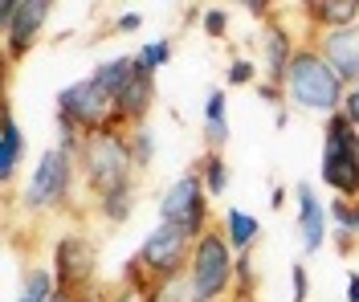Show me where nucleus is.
<instances>
[{
    "instance_id": "nucleus-32",
    "label": "nucleus",
    "mask_w": 359,
    "mask_h": 302,
    "mask_svg": "<svg viewBox=\"0 0 359 302\" xmlns=\"http://www.w3.org/2000/svg\"><path fill=\"white\" fill-rule=\"evenodd\" d=\"M335 245H339V254L347 257V254H355L359 249V237L355 233H347V229H335Z\"/></svg>"
},
{
    "instance_id": "nucleus-21",
    "label": "nucleus",
    "mask_w": 359,
    "mask_h": 302,
    "mask_svg": "<svg viewBox=\"0 0 359 302\" xmlns=\"http://www.w3.org/2000/svg\"><path fill=\"white\" fill-rule=\"evenodd\" d=\"M196 172H201L204 188H208V196H224V188H229V163H224L221 151H204L201 160L192 163Z\"/></svg>"
},
{
    "instance_id": "nucleus-8",
    "label": "nucleus",
    "mask_w": 359,
    "mask_h": 302,
    "mask_svg": "<svg viewBox=\"0 0 359 302\" xmlns=\"http://www.w3.org/2000/svg\"><path fill=\"white\" fill-rule=\"evenodd\" d=\"M57 118H66L78 131L90 135V131L114 123V102L102 94V86L94 78H82V82H74V86H66L57 94Z\"/></svg>"
},
{
    "instance_id": "nucleus-20",
    "label": "nucleus",
    "mask_w": 359,
    "mask_h": 302,
    "mask_svg": "<svg viewBox=\"0 0 359 302\" xmlns=\"http://www.w3.org/2000/svg\"><path fill=\"white\" fill-rule=\"evenodd\" d=\"M224 237H229V245H233L237 254H249V245L262 237V225H257V217H249V212L229 209L224 212Z\"/></svg>"
},
{
    "instance_id": "nucleus-11",
    "label": "nucleus",
    "mask_w": 359,
    "mask_h": 302,
    "mask_svg": "<svg viewBox=\"0 0 359 302\" xmlns=\"http://www.w3.org/2000/svg\"><path fill=\"white\" fill-rule=\"evenodd\" d=\"M327 62L331 70L347 82V90L359 86V25H347V29H335V33H323L311 41Z\"/></svg>"
},
{
    "instance_id": "nucleus-31",
    "label": "nucleus",
    "mask_w": 359,
    "mask_h": 302,
    "mask_svg": "<svg viewBox=\"0 0 359 302\" xmlns=\"http://www.w3.org/2000/svg\"><path fill=\"white\" fill-rule=\"evenodd\" d=\"M143 294H147V290H139V286H131V282H123V286L111 294V302H143Z\"/></svg>"
},
{
    "instance_id": "nucleus-3",
    "label": "nucleus",
    "mask_w": 359,
    "mask_h": 302,
    "mask_svg": "<svg viewBox=\"0 0 359 302\" xmlns=\"http://www.w3.org/2000/svg\"><path fill=\"white\" fill-rule=\"evenodd\" d=\"M233 278H237V249L229 245L221 225H212L192 249V266H188L192 302H229Z\"/></svg>"
},
{
    "instance_id": "nucleus-24",
    "label": "nucleus",
    "mask_w": 359,
    "mask_h": 302,
    "mask_svg": "<svg viewBox=\"0 0 359 302\" xmlns=\"http://www.w3.org/2000/svg\"><path fill=\"white\" fill-rule=\"evenodd\" d=\"M135 200H139V184H127V188H118V192H111L107 200H98V212H102L111 225H123V221H131Z\"/></svg>"
},
{
    "instance_id": "nucleus-4",
    "label": "nucleus",
    "mask_w": 359,
    "mask_h": 302,
    "mask_svg": "<svg viewBox=\"0 0 359 302\" xmlns=\"http://www.w3.org/2000/svg\"><path fill=\"white\" fill-rule=\"evenodd\" d=\"M74 176H78V156H69L62 147H49L37 163V172L29 176L21 200L29 212H45V209H69L74 196Z\"/></svg>"
},
{
    "instance_id": "nucleus-14",
    "label": "nucleus",
    "mask_w": 359,
    "mask_h": 302,
    "mask_svg": "<svg viewBox=\"0 0 359 302\" xmlns=\"http://www.w3.org/2000/svg\"><path fill=\"white\" fill-rule=\"evenodd\" d=\"M21 156H25V135L17 127V118H13V102H8V90H4L0 94V184H4V192H13Z\"/></svg>"
},
{
    "instance_id": "nucleus-37",
    "label": "nucleus",
    "mask_w": 359,
    "mask_h": 302,
    "mask_svg": "<svg viewBox=\"0 0 359 302\" xmlns=\"http://www.w3.org/2000/svg\"><path fill=\"white\" fill-rule=\"evenodd\" d=\"M53 302H82V294H69V290H57V294H53Z\"/></svg>"
},
{
    "instance_id": "nucleus-15",
    "label": "nucleus",
    "mask_w": 359,
    "mask_h": 302,
    "mask_svg": "<svg viewBox=\"0 0 359 302\" xmlns=\"http://www.w3.org/2000/svg\"><path fill=\"white\" fill-rule=\"evenodd\" d=\"M302 13L311 17V29H327V33H335V29H347V25H359V0H311V4H302Z\"/></svg>"
},
{
    "instance_id": "nucleus-35",
    "label": "nucleus",
    "mask_w": 359,
    "mask_h": 302,
    "mask_svg": "<svg viewBox=\"0 0 359 302\" xmlns=\"http://www.w3.org/2000/svg\"><path fill=\"white\" fill-rule=\"evenodd\" d=\"M347 302H359V274L347 278Z\"/></svg>"
},
{
    "instance_id": "nucleus-19",
    "label": "nucleus",
    "mask_w": 359,
    "mask_h": 302,
    "mask_svg": "<svg viewBox=\"0 0 359 302\" xmlns=\"http://www.w3.org/2000/svg\"><path fill=\"white\" fill-rule=\"evenodd\" d=\"M131 74H135V57H127V53H123V57H111V62H98L90 78H94V82L102 86V94L114 102V98L123 94V86L131 82Z\"/></svg>"
},
{
    "instance_id": "nucleus-38",
    "label": "nucleus",
    "mask_w": 359,
    "mask_h": 302,
    "mask_svg": "<svg viewBox=\"0 0 359 302\" xmlns=\"http://www.w3.org/2000/svg\"><path fill=\"white\" fill-rule=\"evenodd\" d=\"M82 302H98V298H94V294H82Z\"/></svg>"
},
{
    "instance_id": "nucleus-17",
    "label": "nucleus",
    "mask_w": 359,
    "mask_h": 302,
    "mask_svg": "<svg viewBox=\"0 0 359 302\" xmlns=\"http://www.w3.org/2000/svg\"><path fill=\"white\" fill-rule=\"evenodd\" d=\"M224 143H229V98L224 90H212L204 102V147L221 151Z\"/></svg>"
},
{
    "instance_id": "nucleus-36",
    "label": "nucleus",
    "mask_w": 359,
    "mask_h": 302,
    "mask_svg": "<svg viewBox=\"0 0 359 302\" xmlns=\"http://www.w3.org/2000/svg\"><path fill=\"white\" fill-rule=\"evenodd\" d=\"M269 205L282 209V205H286V188H273V192H269Z\"/></svg>"
},
{
    "instance_id": "nucleus-13",
    "label": "nucleus",
    "mask_w": 359,
    "mask_h": 302,
    "mask_svg": "<svg viewBox=\"0 0 359 302\" xmlns=\"http://www.w3.org/2000/svg\"><path fill=\"white\" fill-rule=\"evenodd\" d=\"M298 196V233H302V245L306 254H323V241H327V225H331V209L318 200V192L311 184H298L294 188Z\"/></svg>"
},
{
    "instance_id": "nucleus-6",
    "label": "nucleus",
    "mask_w": 359,
    "mask_h": 302,
    "mask_svg": "<svg viewBox=\"0 0 359 302\" xmlns=\"http://www.w3.org/2000/svg\"><path fill=\"white\" fill-rule=\"evenodd\" d=\"M192 249H196V237L180 225H163L159 221L156 229L143 237L135 261L147 270V278L159 282V278H172V274H184L192 266Z\"/></svg>"
},
{
    "instance_id": "nucleus-12",
    "label": "nucleus",
    "mask_w": 359,
    "mask_h": 302,
    "mask_svg": "<svg viewBox=\"0 0 359 302\" xmlns=\"http://www.w3.org/2000/svg\"><path fill=\"white\" fill-rule=\"evenodd\" d=\"M294 53H298L294 33L282 21H273V17H269L266 29H262V66H266V82L286 86V74H290Z\"/></svg>"
},
{
    "instance_id": "nucleus-22",
    "label": "nucleus",
    "mask_w": 359,
    "mask_h": 302,
    "mask_svg": "<svg viewBox=\"0 0 359 302\" xmlns=\"http://www.w3.org/2000/svg\"><path fill=\"white\" fill-rule=\"evenodd\" d=\"M53 294H57V278L45 266H29L21 282V302H53Z\"/></svg>"
},
{
    "instance_id": "nucleus-27",
    "label": "nucleus",
    "mask_w": 359,
    "mask_h": 302,
    "mask_svg": "<svg viewBox=\"0 0 359 302\" xmlns=\"http://www.w3.org/2000/svg\"><path fill=\"white\" fill-rule=\"evenodd\" d=\"M135 57H139V62H143L147 70H159V66H168V62H172V37H159V41H147V46L139 49Z\"/></svg>"
},
{
    "instance_id": "nucleus-10",
    "label": "nucleus",
    "mask_w": 359,
    "mask_h": 302,
    "mask_svg": "<svg viewBox=\"0 0 359 302\" xmlns=\"http://www.w3.org/2000/svg\"><path fill=\"white\" fill-rule=\"evenodd\" d=\"M156 107V70H147L135 57V74L131 82L123 86V94L114 98V127H147V115Z\"/></svg>"
},
{
    "instance_id": "nucleus-25",
    "label": "nucleus",
    "mask_w": 359,
    "mask_h": 302,
    "mask_svg": "<svg viewBox=\"0 0 359 302\" xmlns=\"http://www.w3.org/2000/svg\"><path fill=\"white\" fill-rule=\"evenodd\" d=\"M127 139H131L135 167H139V172H147V167H151V160H156V135H151L147 127H131V131H127Z\"/></svg>"
},
{
    "instance_id": "nucleus-34",
    "label": "nucleus",
    "mask_w": 359,
    "mask_h": 302,
    "mask_svg": "<svg viewBox=\"0 0 359 302\" xmlns=\"http://www.w3.org/2000/svg\"><path fill=\"white\" fill-rule=\"evenodd\" d=\"M139 25H143V17H139V13H123V17L114 21V33H135Z\"/></svg>"
},
{
    "instance_id": "nucleus-26",
    "label": "nucleus",
    "mask_w": 359,
    "mask_h": 302,
    "mask_svg": "<svg viewBox=\"0 0 359 302\" xmlns=\"http://www.w3.org/2000/svg\"><path fill=\"white\" fill-rule=\"evenodd\" d=\"M331 221H335V229H347L359 237V200H351V196H331Z\"/></svg>"
},
{
    "instance_id": "nucleus-30",
    "label": "nucleus",
    "mask_w": 359,
    "mask_h": 302,
    "mask_svg": "<svg viewBox=\"0 0 359 302\" xmlns=\"http://www.w3.org/2000/svg\"><path fill=\"white\" fill-rule=\"evenodd\" d=\"M290 278H294V302H306V294H311V274H306L302 261L290 266Z\"/></svg>"
},
{
    "instance_id": "nucleus-9",
    "label": "nucleus",
    "mask_w": 359,
    "mask_h": 302,
    "mask_svg": "<svg viewBox=\"0 0 359 302\" xmlns=\"http://www.w3.org/2000/svg\"><path fill=\"white\" fill-rule=\"evenodd\" d=\"M53 4L49 0H21L17 17L0 29V53H4V82L13 78V66L21 62L29 49L37 46V37L45 33V21H49Z\"/></svg>"
},
{
    "instance_id": "nucleus-5",
    "label": "nucleus",
    "mask_w": 359,
    "mask_h": 302,
    "mask_svg": "<svg viewBox=\"0 0 359 302\" xmlns=\"http://www.w3.org/2000/svg\"><path fill=\"white\" fill-rule=\"evenodd\" d=\"M159 221L188 229L196 241L212 229V217H208V188H204L196 167H188L176 184H168V192L159 196Z\"/></svg>"
},
{
    "instance_id": "nucleus-18",
    "label": "nucleus",
    "mask_w": 359,
    "mask_h": 302,
    "mask_svg": "<svg viewBox=\"0 0 359 302\" xmlns=\"http://www.w3.org/2000/svg\"><path fill=\"white\" fill-rule=\"evenodd\" d=\"M323 151H331V156H359V127L343 115V111L327 118V131H323Z\"/></svg>"
},
{
    "instance_id": "nucleus-29",
    "label": "nucleus",
    "mask_w": 359,
    "mask_h": 302,
    "mask_svg": "<svg viewBox=\"0 0 359 302\" xmlns=\"http://www.w3.org/2000/svg\"><path fill=\"white\" fill-rule=\"evenodd\" d=\"M249 82H257V66L245 62V57H237V62L229 66V86H249Z\"/></svg>"
},
{
    "instance_id": "nucleus-28",
    "label": "nucleus",
    "mask_w": 359,
    "mask_h": 302,
    "mask_svg": "<svg viewBox=\"0 0 359 302\" xmlns=\"http://www.w3.org/2000/svg\"><path fill=\"white\" fill-rule=\"evenodd\" d=\"M204 33H208L212 41L229 37V13H224V8H208V13H204Z\"/></svg>"
},
{
    "instance_id": "nucleus-2",
    "label": "nucleus",
    "mask_w": 359,
    "mask_h": 302,
    "mask_svg": "<svg viewBox=\"0 0 359 302\" xmlns=\"http://www.w3.org/2000/svg\"><path fill=\"white\" fill-rule=\"evenodd\" d=\"M286 98L302 111H318V115H339L343 111V98H347V82L331 70V62L306 41L298 46L286 74Z\"/></svg>"
},
{
    "instance_id": "nucleus-23",
    "label": "nucleus",
    "mask_w": 359,
    "mask_h": 302,
    "mask_svg": "<svg viewBox=\"0 0 359 302\" xmlns=\"http://www.w3.org/2000/svg\"><path fill=\"white\" fill-rule=\"evenodd\" d=\"M143 302H192V282H188V270L184 274H172V278H159L147 286Z\"/></svg>"
},
{
    "instance_id": "nucleus-1",
    "label": "nucleus",
    "mask_w": 359,
    "mask_h": 302,
    "mask_svg": "<svg viewBox=\"0 0 359 302\" xmlns=\"http://www.w3.org/2000/svg\"><path fill=\"white\" fill-rule=\"evenodd\" d=\"M78 172H82V184H86L90 200H107L111 192L127 184H139V167H135V156H131V139H127V127H98L90 131L82 151H78Z\"/></svg>"
},
{
    "instance_id": "nucleus-16",
    "label": "nucleus",
    "mask_w": 359,
    "mask_h": 302,
    "mask_svg": "<svg viewBox=\"0 0 359 302\" xmlns=\"http://www.w3.org/2000/svg\"><path fill=\"white\" fill-rule=\"evenodd\" d=\"M323 184L335 196L359 200V156H331L323 151Z\"/></svg>"
},
{
    "instance_id": "nucleus-7",
    "label": "nucleus",
    "mask_w": 359,
    "mask_h": 302,
    "mask_svg": "<svg viewBox=\"0 0 359 302\" xmlns=\"http://www.w3.org/2000/svg\"><path fill=\"white\" fill-rule=\"evenodd\" d=\"M53 278H57V290L90 294V286L98 278V245L82 233L57 237V245H53Z\"/></svg>"
},
{
    "instance_id": "nucleus-33",
    "label": "nucleus",
    "mask_w": 359,
    "mask_h": 302,
    "mask_svg": "<svg viewBox=\"0 0 359 302\" xmlns=\"http://www.w3.org/2000/svg\"><path fill=\"white\" fill-rule=\"evenodd\" d=\"M343 115L359 127V86H351V90H347V98H343Z\"/></svg>"
}]
</instances>
